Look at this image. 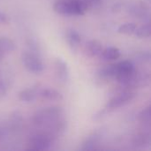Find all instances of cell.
Wrapping results in <instances>:
<instances>
[{
  "label": "cell",
  "mask_w": 151,
  "mask_h": 151,
  "mask_svg": "<svg viewBox=\"0 0 151 151\" xmlns=\"http://www.w3.org/2000/svg\"><path fill=\"white\" fill-rule=\"evenodd\" d=\"M62 110L59 107H49L36 111L33 118V124L36 127L50 126L56 120L60 119Z\"/></svg>",
  "instance_id": "cell-1"
},
{
  "label": "cell",
  "mask_w": 151,
  "mask_h": 151,
  "mask_svg": "<svg viewBox=\"0 0 151 151\" xmlns=\"http://www.w3.org/2000/svg\"><path fill=\"white\" fill-rule=\"evenodd\" d=\"M134 65L129 60H125L116 64V80L122 85L129 87L131 85L134 74Z\"/></svg>",
  "instance_id": "cell-2"
},
{
  "label": "cell",
  "mask_w": 151,
  "mask_h": 151,
  "mask_svg": "<svg viewBox=\"0 0 151 151\" xmlns=\"http://www.w3.org/2000/svg\"><path fill=\"white\" fill-rule=\"evenodd\" d=\"M21 62L24 67L28 72L33 73H40L44 69V65L38 55L30 51H25L22 53Z\"/></svg>",
  "instance_id": "cell-3"
},
{
  "label": "cell",
  "mask_w": 151,
  "mask_h": 151,
  "mask_svg": "<svg viewBox=\"0 0 151 151\" xmlns=\"http://www.w3.org/2000/svg\"><path fill=\"white\" fill-rule=\"evenodd\" d=\"M52 136L48 133H40L33 135L28 142V150H47L52 144Z\"/></svg>",
  "instance_id": "cell-4"
},
{
  "label": "cell",
  "mask_w": 151,
  "mask_h": 151,
  "mask_svg": "<svg viewBox=\"0 0 151 151\" xmlns=\"http://www.w3.org/2000/svg\"><path fill=\"white\" fill-rule=\"evenodd\" d=\"M135 96H136V94L134 92H132V91H129V90L123 91L120 94H119L118 96H115L113 98H111L106 104L104 110L107 112L117 110V109L127 104L132 100H134Z\"/></svg>",
  "instance_id": "cell-5"
},
{
  "label": "cell",
  "mask_w": 151,
  "mask_h": 151,
  "mask_svg": "<svg viewBox=\"0 0 151 151\" xmlns=\"http://www.w3.org/2000/svg\"><path fill=\"white\" fill-rule=\"evenodd\" d=\"M88 8L84 0H66V15L81 16L86 12Z\"/></svg>",
  "instance_id": "cell-6"
},
{
  "label": "cell",
  "mask_w": 151,
  "mask_h": 151,
  "mask_svg": "<svg viewBox=\"0 0 151 151\" xmlns=\"http://www.w3.org/2000/svg\"><path fill=\"white\" fill-rule=\"evenodd\" d=\"M55 74L60 82H66L69 77V71L67 64L62 58H57L54 62Z\"/></svg>",
  "instance_id": "cell-7"
},
{
  "label": "cell",
  "mask_w": 151,
  "mask_h": 151,
  "mask_svg": "<svg viewBox=\"0 0 151 151\" xmlns=\"http://www.w3.org/2000/svg\"><path fill=\"white\" fill-rule=\"evenodd\" d=\"M66 40L71 50L73 52H76L79 50L81 42V37L78 31H76L75 29H69L66 33Z\"/></svg>",
  "instance_id": "cell-8"
},
{
  "label": "cell",
  "mask_w": 151,
  "mask_h": 151,
  "mask_svg": "<svg viewBox=\"0 0 151 151\" xmlns=\"http://www.w3.org/2000/svg\"><path fill=\"white\" fill-rule=\"evenodd\" d=\"M103 51V44L98 40H89L85 46V52L89 57H96Z\"/></svg>",
  "instance_id": "cell-9"
},
{
  "label": "cell",
  "mask_w": 151,
  "mask_h": 151,
  "mask_svg": "<svg viewBox=\"0 0 151 151\" xmlns=\"http://www.w3.org/2000/svg\"><path fill=\"white\" fill-rule=\"evenodd\" d=\"M38 96L49 101H60L63 98L61 93L53 88H43L38 91Z\"/></svg>",
  "instance_id": "cell-10"
},
{
  "label": "cell",
  "mask_w": 151,
  "mask_h": 151,
  "mask_svg": "<svg viewBox=\"0 0 151 151\" xmlns=\"http://www.w3.org/2000/svg\"><path fill=\"white\" fill-rule=\"evenodd\" d=\"M38 91L36 88L23 89L19 93V99L24 103H32L38 96Z\"/></svg>",
  "instance_id": "cell-11"
},
{
  "label": "cell",
  "mask_w": 151,
  "mask_h": 151,
  "mask_svg": "<svg viewBox=\"0 0 151 151\" xmlns=\"http://www.w3.org/2000/svg\"><path fill=\"white\" fill-rule=\"evenodd\" d=\"M133 145L135 148H146L150 145V135L148 133L137 134L133 138Z\"/></svg>",
  "instance_id": "cell-12"
},
{
  "label": "cell",
  "mask_w": 151,
  "mask_h": 151,
  "mask_svg": "<svg viewBox=\"0 0 151 151\" xmlns=\"http://www.w3.org/2000/svg\"><path fill=\"white\" fill-rule=\"evenodd\" d=\"M100 55L104 60L112 61V60L118 59L120 57L121 53H120V50L116 47H108L104 50H103Z\"/></svg>",
  "instance_id": "cell-13"
},
{
  "label": "cell",
  "mask_w": 151,
  "mask_h": 151,
  "mask_svg": "<svg viewBox=\"0 0 151 151\" xmlns=\"http://www.w3.org/2000/svg\"><path fill=\"white\" fill-rule=\"evenodd\" d=\"M15 43L12 39L5 36L0 37V50H2L4 53L12 52L15 50Z\"/></svg>",
  "instance_id": "cell-14"
},
{
  "label": "cell",
  "mask_w": 151,
  "mask_h": 151,
  "mask_svg": "<svg viewBox=\"0 0 151 151\" xmlns=\"http://www.w3.org/2000/svg\"><path fill=\"white\" fill-rule=\"evenodd\" d=\"M99 141V135L97 134H93L90 135L81 147V150H94Z\"/></svg>",
  "instance_id": "cell-15"
},
{
  "label": "cell",
  "mask_w": 151,
  "mask_h": 151,
  "mask_svg": "<svg viewBox=\"0 0 151 151\" xmlns=\"http://www.w3.org/2000/svg\"><path fill=\"white\" fill-rule=\"evenodd\" d=\"M99 76L103 79H110L115 78L116 75V64H112L110 65H106L99 71Z\"/></svg>",
  "instance_id": "cell-16"
},
{
  "label": "cell",
  "mask_w": 151,
  "mask_h": 151,
  "mask_svg": "<svg viewBox=\"0 0 151 151\" xmlns=\"http://www.w3.org/2000/svg\"><path fill=\"white\" fill-rule=\"evenodd\" d=\"M135 36L139 38H147L151 35V25L150 23H146L139 27H136L134 33Z\"/></svg>",
  "instance_id": "cell-17"
},
{
  "label": "cell",
  "mask_w": 151,
  "mask_h": 151,
  "mask_svg": "<svg viewBox=\"0 0 151 151\" xmlns=\"http://www.w3.org/2000/svg\"><path fill=\"white\" fill-rule=\"evenodd\" d=\"M137 27V25L134 22H128V23H125L123 25H121L119 28H118V32L119 34H123V35H133Z\"/></svg>",
  "instance_id": "cell-18"
},
{
  "label": "cell",
  "mask_w": 151,
  "mask_h": 151,
  "mask_svg": "<svg viewBox=\"0 0 151 151\" xmlns=\"http://www.w3.org/2000/svg\"><path fill=\"white\" fill-rule=\"evenodd\" d=\"M138 119L141 123L146 125V126H150L151 121V111H150V106L146 107L145 109H143L138 115Z\"/></svg>",
  "instance_id": "cell-19"
},
{
  "label": "cell",
  "mask_w": 151,
  "mask_h": 151,
  "mask_svg": "<svg viewBox=\"0 0 151 151\" xmlns=\"http://www.w3.org/2000/svg\"><path fill=\"white\" fill-rule=\"evenodd\" d=\"M53 10L55 11V12L58 14L66 15V0L56 1L53 5Z\"/></svg>",
  "instance_id": "cell-20"
},
{
  "label": "cell",
  "mask_w": 151,
  "mask_h": 151,
  "mask_svg": "<svg viewBox=\"0 0 151 151\" xmlns=\"http://www.w3.org/2000/svg\"><path fill=\"white\" fill-rule=\"evenodd\" d=\"M27 47H28L30 52L36 54V52L39 51V45L37 44V42H36L35 40H34V39H28L27 41Z\"/></svg>",
  "instance_id": "cell-21"
},
{
  "label": "cell",
  "mask_w": 151,
  "mask_h": 151,
  "mask_svg": "<svg viewBox=\"0 0 151 151\" xmlns=\"http://www.w3.org/2000/svg\"><path fill=\"white\" fill-rule=\"evenodd\" d=\"M138 57H139L138 60H140L142 62H150V52H147V51L141 52V53H139Z\"/></svg>",
  "instance_id": "cell-22"
},
{
  "label": "cell",
  "mask_w": 151,
  "mask_h": 151,
  "mask_svg": "<svg viewBox=\"0 0 151 151\" xmlns=\"http://www.w3.org/2000/svg\"><path fill=\"white\" fill-rule=\"evenodd\" d=\"M6 92H7L6 86H5L4 82L3 81H1V80H0V99L5 96Z\"/></svg>",
  "instance_id": "cell-23"
},
{
  "label": "cell",
  "mask_w": 151,
  "mask_h": 151,
  "mask_svg": "<svg viewBox=\"0 0 151 151\" xmlns=\"http://www.w3.org/2000/svg\"><path fill=\"white\" fill-rule=\"evenodd\" d=\"M9 22V18L8 16L3 12H0V24H6Z\"/></svg>",
  "instance_id": "cell-24"
},
{
  "label": "cell",
  "mask_w": 151,
  "mask_h": 151,
  "mask_svg": "<svg viewBox=\"0 0 151 151\" xmlns=\"http://www.w3.org/2000/svg\"><path fill=\"white\" fill-rule=\"evenodd\" d=\"M4 53L2 50H0V61L3 59V58H4Z\"/></svg>",
  "instance_id": "cell-25"
},
{
  "label": "cell",
  "mask_w": 151,
  "mask_h": 151,
  "mask_svg": "<svg viewBox=\"0 0 151 151\" xmlns=\"http://www.w3.org/2000/svg\"><path fill=\"white\" fill-rule=\"evenodd\" d=\"M0 136H1V132H0Z\"/></svg>",
  "instance_id": "cell-26"
}]
</instances>
